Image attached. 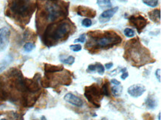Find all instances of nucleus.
<instances>
[{
    "instance_id": "nucleus-1",
    "label": "nucleus",
    "mask_w": 161,
    "mask_h": 120,
    "mask_svg": "<svg viewBox=\"0 0 161 120\" xmlns=\"http://www.w3.org/2000/svg\"><path fill=\"white\" fill-rule=\"evenodd\" d=\"M71 31V25L66 21L61 22L56 25H48L43 34V42L46 45L51 46L53 42L68 38Z\"/></svg>"
},
{
    "instance_id": "nucleus-2",
    "label": "nucleus",
    "mask_w": 161,
    "mask_h": 120,
    "mask_svg": "<svg viewBox=\"0 0 161 120\" xmlns=\"http://www.w3.org/2000/svg\"><path fill=\"white\" fill-rule=\"evenodd\" d=\"M68 4L69 3H65L63 5V2L61 0L48 1L43 13V17H45L48 21L53 22L60 17L65 16L68 15Z\"/></svg>"
},
{
    "instance_id": "nucleus-3",
    "label": "nucleus",
    "mask_w": 161,
    "mask_h": 120,
    "mask_svg": "<svg viewBox=\"0 0 161 120\" xmlns=\"http://www.w3.org/2000/svg\"><path fill=\"white\" fill-rule=\"evenodd\" d=\"M11 13L19 18H29L35 10L34 0H11L9 2Z\"/></svg>"
},
{
    "instance_id": "nucleus-4",
    "label": "nucleus",
    "mask_w": 161,
    "mask_h": 120,
    "mask_svg": "<svg viewBox=\"0 0 161 120\" xmlns=\"http://www.w3.org/2000/svg\"><path fill=\"white\" fill-rule=\"evenodd\" d=\"M94 40L93 48H110L112 47L120 44L122 42V38L113 31H107L103 36L91 37Z\"/></svg>"
},
{
    "instance_id": "nucleus-5",
    "label": "nucleus",
    "mask_w": 161,
    "mask_h": 120,
    "mask_svg": "<svg viewBox=\"0 0 161 120\" xmlns=\"http://www.w3.org/2000/svg\"><path fill=\"white\" fill-rule=\"evenodd\" d=\"M103 93L101 88L97 84L85 87V96L90 103L97 107H100V101L103 98Z\"/></svg>"
},
{
    "instance_id": "nucleus-6",
    "label": "nucleus",
    "mask_w": 161,
    "mask_h": 120,
    "mask_svg": "<svg viewBox=\"0 0 161 120\" xmlns=\"http://www.w3.org/2000/svg\"><path fill=\"white\" fill-rule=\"evenodd\" d=\"M129 20L130 24L137 29L138 33L141 32L142 30H143L144 28L146 27L147 24L146 19L142 16H132L129 17Z\"/></svg>"
},
{
    "instance_id": "nucleus-7",
    "label": "nucleus",
    "mask_w": 161,
    "mask_h": 120,
    "mask_svg": "<svg viewBox=\"0 0 161 120\" xmlns=\"http://www.w3.org/2000/svg\"><path fill=\"white\" fill-rule=\"evenodd\" d=\"M10 31L7 28L3 27L0 28V52L7 48L10 40Z\"/></svg>"
},
{
    "instance_id": "nucleus-8",
    "label": "nucleus",
    "mask_w": 161,
    "mask_h": 120,
    "mask_svg": "<svg viewBox=\"0 0 161 120\" xmlns=\"http://www.w3.org/2000/svg\"><path fill=\"white\" fill-rule=\"evenodd\" d=\"M146 87L143 86V85L140 84H136V85H133L132 86L129 87L128 88L127 92L131 96L134 98H137L141 96L143 93L146 92Z\"/></svg>"
},
{
    "instance_id": "nucleus-9",
    "label": "nucleus",
    "mask_w": 161,
    "mask_h": 120,
    "mask_svg": "<svg viewBox=\"0 0 161 120\" xmlns=\"http://www.w3.org/2000/svg\"><path fill=\"white\" fill-rule=\"evenodd\" d=\"M64 100L68 102V103L78 107H81L83 105V102H82V99L72 93H66L64 96Z\"/></svg>"
},
{
    "instance_id": "nucleus-10",
    "label": "nucleus",
    "mask_w": 161,
    "mask_h": 120,
    "mask_svg": "<svg viewBox=\"0 0 161 120\" xmlns=\"http://www.w3.org/2000/svg\"><path fill=\"white\" fill-rule=\"evenodd\" d=\"M24 82L27 91L31 92V93H37V91L40 90L38 80L36 79L35 77L33 79H24Z\"/></svg>"
},
{
    "instance_id": "nucleus-11",
    "label": "nucleus",
    "mask_w": 161,
    "mask_h": 120,
    "mask_svg": "<svg viewBox=\"0 0 161 120\" xmlns=\"http://www.w3.org/2000/svg\"><path fill=\"white\" fill-rule=\"evenodd\" d=\"M118 10H119V7H112V8H110V9H108V10H104L99 17L100 22L105 23V22H109V20H110L111 19L115 16V14L117 13Z\"/></svg>"
},
{
    "instance_id": "nucleus-12",
    "label": "nucleus",
    "mask_w": 161,
    "mask_h": 120,
    "mask_svg": "<svg viewBox=\"0 0 161 120\" xmlns=\"http://www.w3.org/2000/svg\"><path fill=\"white\" fill-rule=\"evenodd\" d=\"M77 14L82 16H86L88 18H94L96 16V11L93 9H91L89 7H84V6H79L76 8Z\"/></svg>"
},
{
    "instance_id": "nucleus-13",
    "label": "nucleus",
    "mask_w": 161,
    "mask_h": 120,
    "mask_svg": "<svg viewBox=\"0 0 161 120\" xmlns=\"http://www.w3.org/2000/svg\"><path fill=\"white\" fill-rule=\"evenodd\" d=\"M44 70L46 74H51V73L62 71H63V67L60 66V65H49V64H45Z\"/></svg>"
},
{
    "instance_id": "nucleus-14",
    "label": "nucleus",
    "mask_w": 161,
    "mask_h": 120,
    "mask_svg": "<svg viewBox=\"0 0 161 120\" xmlns=\"http://www.w3.org/2000/svg\"><path fill=\"white\" fill-rule=\"evenodd\" d=\"M148 16L154 22L159 23L160 21V10L159 9H155L152 11H150L148 13Z\"/></svg>"
},
{
    "instance_id": "nucleus-15",
    "label": "nucleus",
    "mask_w": 161,
    "mask_h": 120,
    "mask_svg": "<svg viewBox=\"0 0 161 120\" xmlns=\"http://www.w3.org/2000/svg\"><path fill=\"white\" fill-rule=\"evenodd\" d=\"M145 105H146L148 109H154L157 106V101L153 96L149 95L145 101Z\"/></svg>"
},
{
    "instance_id": "nucleus-16",
    "label": "nucleus",
    "mask_w": 161,
    "mask_h": 120,
    "mask_svg": "<svg viewBox=\"0 0 161 120\" xmlns=\"http://www.w3.org/2000/svg\"><path fill=\"white\" fill-rule=\"evenodd\" d=\"M112 93L116 97H119L123 93V87L120 85H115L112 88Z\"/></svg>"
},
{
    "instance_id": "nucleus-17",
    "label": "nucleus",
    "mask_w": 161,
    "mask_h": 120,
    "mask_svg": "<svg viewBox=\"0 0 161 120\" xmlns=\"http://www.w3.org/2000/svg\"><path fill=\"white\" fill-rule=\"evenodd\" d=\"M97 3L101 8H108V7L111 8L112 7L111 0H97Z\"/></svg>"
},
{
    "instance_id": "nucleus-18",
    "label": "nucleus",
    "mask_w": 161,
    "mask_h": 120,
    "mask_svg": "<svg viewBox=\"0 0 161 120\" xmlns=\"http://www.w3.org/2000/svg\"><path fill=\"white\" fill-rule=\"evenodd\" d=\"M143 3L147 6L151 7H155L158 5L159 0H142Z\"/></svg>"
},
{
    "instance_id": "nucleus-19",
    "label": "nucleus",
    "mask_w": 161,
    "mask_h": 120,
    "mask_svg": "<svg viewBox=\"0 0 161 120\" xmlns=\"http://www.w3.org/2000/svg\"><path fill=\"white\" fill-rule=\"evenodd\" d=\"M23 48H24V51H25V52H31V51L35 48V44L33 42H27L25 44Z\"/></svg>"
},
{
    "instance_id": "nucleus-20",
    "label": "nucleus",
    "mask_w": 161,
    "mask_h": 120,
    "mask_svg": "<svg viewBox=\"0 0 161 120\" xmlns=\"http://www.w3.org/2000/svg\"><path fill=\"white\" fill-rule=\"evenodd\" d=\"M60 61L64 64H66V65H72L75 62V58L72 57V56H70V57H68V58L62 59Z\"/></svg>"
},
{
    "instance_id": "nucleus-21",
    "label": "nucleus",
    "mask_w": 161,
    "mask_h": 120,
    "mask_svg": "<svg viewBox=\"0 0 161 120\" xmlns=\"http://www.w3.org/2000/svg\"><path fill=\"white\" fill-rule=\"evenodd\" d=\"M95 65H96V71H97L98 74H100V75H103L105 73V68L104 66L102 65V64H100V62H97V63L95 64Z\"/></svg>"
},
{
    "instance_id": "nucleus-22",
    "label": "nucleus",
    "mask_w": 161,
    "mask_h": 120,
    "mask_svg": "<svg viewBox=\"0 0 161 120\" xmlns=\"http://www.w3.org/2000/svg\"><path fill=\"white\" fill-rule=\"evenodd\" d=\"M124 35L126 36V37L132 38V37H134V35H135V33H134V31L132 30V28H126L124 30Z\"/></svg>"
},
{
    "instance_id": "nucleus-23",
    "label": "nucleus",
    "mask_w": 161,
    "mask_h": 120,
    "mask_svg": "<svg viewBox=\"0 0 161 120\" xmlns=\"http://www.w3.org/2000/svg\"><path fill=\"white\" fill-rule=\"evenodd\" d=\"M109 84L108 83H105L104 85H103L102 89V93L103 96H109Z\"/></svg>"
},
{
    "instance_id": "nucleus-24",
    "label": "nucleus",
    "mask_w": 161,
    "mask_h": 120,
    "mask_svg": "<svg viewBox=\"0 0 161 120\" xmlns=\"http://www.w3.org/2000/svg\"><path fill=\"white\" fill-rule=\"evenodd\" d=\"M82 25L85 28H89L92 25V21L91 19H84L82 21Z\"/></svg>"
},
{
    "instance_id": "nucleus-25",
    "label": "nucleus",
    "mask_w": 161,
    "mask_h": 120,
    "mask_svg": "<svg viewBox=\"0 0 161 120\" xmlns=\"http://www.w3.org/2000/svg\"><path fill=\"white\" fill-rule=\"evenodd\" d=\"M70 48L73 52H78V51H80L82 50V46L80 45H70Z\"/></svg>"
},
{
    "instance_id": "nucleus-26",
    "label": "nucleus",
    "mask_w": 161,
    "mask_h": 120,
    "mask_svg": "<svg viewBox=\"0 0 161 120\" xmlns=\"http://www.w3.org/2000/svg\"><path fill=\"white\" fill-rule=\"evenodd\" d=\"M85 39H86V34H83L82 35L79 36V37L76 40H74V42H81V43H84L85 41Z\"/></svg>"
},
{
    "instance_id": "nucleus-27",
    "label": "nucleus",
    "mask_w": 161,
    "mask_h": 120,
    "mask_svg": "<svg viewBox=\"0 0 161 120\" xmlns=\"http://www.w3.org/2000/svg\"><path fill=\"white\" fill-rule=\"evenodd\" d=\"M96 71V65H89L88 68V71H91V72H94Z\"/></svg>"
},
{
    "instance_id": "nucleus-28",
    "label": "nucleus",
    "mask_w": 161,
    "mask_h": 120,
    "mask_svg": "<svg viewBox=\"0 0 161 120\" xmlns=\"http://www.w3.org/2000/svg\"><path fill=\"white\" fill-rule=\"evenodd\" d=\"M160 71H161V70L160 69V68H159V69H157V71H156V73H155L156 77H157V79H158L159 82H160V78H161V76H160L161 72Z\"/></svg>"
},
{
    "instance_id": "nucleus-29",
    "label": "nucleus",
    "mask_w": 161,
    "mask_h": 120,
    "mask_svg": "<svg viewBox=\"0 0 161 120\" xmlns=\"http://www.w3.org/2000/svg\"><path fill=\"white\" fill-rule=\"evenodd\" d=\"M114 64L112 63V62H109V63H106V65H105V68H106L107 70H110L111 68L113 67Z\"/></svg>"
},
{
    "instance_id": "nucleus-30",
    "label": "nucleus",
    "mask_w": 161,
    "mask_h": 120,
    "mask_svg": "<svg viewBox=\"0 0 161 120\" xmlns=\"http://www.w3.org/2000/svg\"><path fill=\"white\" fill-rule=\"evenodd\" d=\"M111 83L115 85H120V82H119L116 79H112V80H111Z\"/></svg>"
},
{
    "instance_id": "nucleus-31",
    "label": "nucleus",
    "mask_w": 161,
    "mask_h": 120,
    "mask_svg": "<svg viewBox=\"0 0 161 120\" xmlns=\"http://www.w3.org/2000/svg\"><path fill=\"white\" fill-rule=\"evenodd\" d=\"M128 76H129V73H128L127 71H126V72H124V73H123V74H122L121 79H123V80H125V79H126V78L128 77Z\"/></svg>"
},
{
    "instance_id": "nucleus-32",
    "label": "nucleus",
    "mask_w": 161,
    "mask_h": 120,
    "mask_svg": "<svg viewBox=\"0 0 161 120\" xmlns=\"http://www.w3.org/2000/svg\"><path fill=\"white\" fill-rule=\"evenodd\" d=\"M4 69H5V65H2V66L0 67V74H1Z\"/></svg>"
},
{
    "instance_id": "nucleus-33",
    "label": "nucleus",
    "mask_w": 161,
    "mask_h": 120,
    "mask_svg": "<svg viewBox=\"0 0 161 120\" xmlns=\"http://www.w3.org/2000/svg\"><path fill=\"white\" fill-rule=\"evenodd\" d=\"M41 120H47V119H46V117H45V116H43L41 117Z\"/></svg>"
},
{
    "instance_id": "nucleus-34",
    "label": "nucleus",
    "mask_w": 161,
    "mask_h": 120,
    "mask_svg": "<svg viewBox=\"0 0 161 120\" xmlns=\"http://www.w3.org/2000/svg\"><path fill=\"white\" fill-rule=\"evenodd\" d=\"M158 120H161V113H159L158 114Z\"/></svg>"
},
{
    "instance_id": "nucleus-35",
    "label": "nucleus",
    "mask_w": 161,
    "mask_h": 120,
    "mask_svg": "<svg viewBox=\"0 0 161 120\" xmlns=\"http://www.w3.org/2000/svg\"><path fill=\"white\" fill-rule=\"evenodd\" d=\"M101 120H108V119H107V118H106V117H105V118H103V119H101Z\"/></svg>"
},
{
    "instance_id": "nucleus-36",
    "label": "nucleus",
    "mask_w": 161,
    "mask_h": 120,
    "mask_svg": "<svg viewBox=\"0 0 161 120\" xmlns=\"http://www.w3.org/2000/svg\"><path fill=\"white\" fill-rule=\"evenodd\" d=\"M46 1H56V0H46Z\"/></svg>"
},
{
    "instance_id": "nucleus-37",
    "label": "nucleus",
    "mask_w": 161,
    "mask_h": 120,
    "mask_svg": "<svg viewBox=\"0 0 161 120\" xmlns=\"http://www.w3.org/2000/svg\"><path fill=\"white\" fill-rule=\"evenodd\" d=\"M0 120H7L6 119H1Z\"/></svg>"
}]
</instances>
